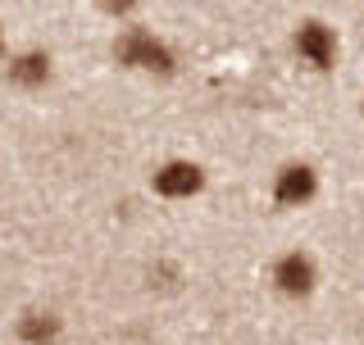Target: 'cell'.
<instances>
[{
	"instance_id": "6da1fadb",
	"label": "cell",
	"mask_w": 364,
	"mask_h": 345,
	"mask_svg": "<svg viewBox=\"0 0 364 345\" xmlns=\"http://www.w3.org/2000/svg\"><path fill=\"white\" fill-rule=\"evenodd\" d=\"M119 60L132 68H168V50L155 37H146V32H128L119 41Z\"/></svg>"
},
{
	"instance_id": "7a4b0ae2",
	"label": "cell",
	"mask_w": 364,
	"mask_h": 345,
	"mask_svg": "<svg viewBox=\"0 0 364 345\" xmlns=\"http://www.w3.org/2000/svg\"><path fill=\"white\" fill-rule=\"evenodd\" d=\"M273 282H278L287 295H305V291H310V282H314L310 259H305V255H282L278 263H273Z\"/></svg>"
},
{
	"instance_id": "3957f363",
	"label": "cell",
	"mask_w": 364,
	"mask_h": 345,
	"mask_svg": "<svg viewBox=\"0 0 364 345\" xmlns=\"http://www.w3.org/2000/svg\"><path fill=\"white\" fill-rule=\"evenodd\" d=\"M155 187H159V195H191L200 187V168L196 164H164L155 172Z\"/></svg>"
},
{
	"instance_id": "277c9868",
	"label": "cell",
	"mask_w": 364,
	"mask_h": 345,
	"mask_svg": "<svg viewBox=\"0 0 364 345\" xmlns=\"http://www.w3.org/2000/svg\"><path fill=\"white\" fill-rule=\"evenodd\" d=\"M296 50H301L310 64H328L333 60V32H328L323 23H305L301 37H296Z\"/></svg>"
},
{
	"instance_id": "5b68a950",
	"label": "cell",
	"mask_w": 364,
	"mask_h": 345,
	"mask_svg": "<svg viewBox=\"0 0 364 345\" xmlns=\"http://www.w3.org/2000/svg\"><path fill=\"white\" fill-rule=\"evenodd\" d=\"M273 191H278L282 204H301V200H310V195H314V172L310 168H282Z\"/></svg>"
},
{
	"instance_id": "8992f818",
	"label": "cell",
	"mask_w": 364,
	"mask_h": 345,
	"mask_svg": "<svg viewBox=\"0 0 364 345\" xmlns=\"http://www.w3.org/2000/svg\"><path fill=\"white\" fill-rule=\"evenodd\" d=\"M18 336L28 341V345H50L55 341V318L50 314H28L18 323Z\"/></svg>"
},
{
	"instance_id": "52a82bcc",
	"label": "cell",
	"mask_w": 364,
	"mask_h": 345,
	"mask_svg": "<svg viewBox=\"0 0 364 345\" xmlns=\"http://www.w3.org/2000/svg\"><path fill=\"white\" fill-rule=\"evenodd\" d=\"M14 77H18V82H41V77H46V60H41V55L18 60V64H14Z\"/></svg>"
}]
</instances>
